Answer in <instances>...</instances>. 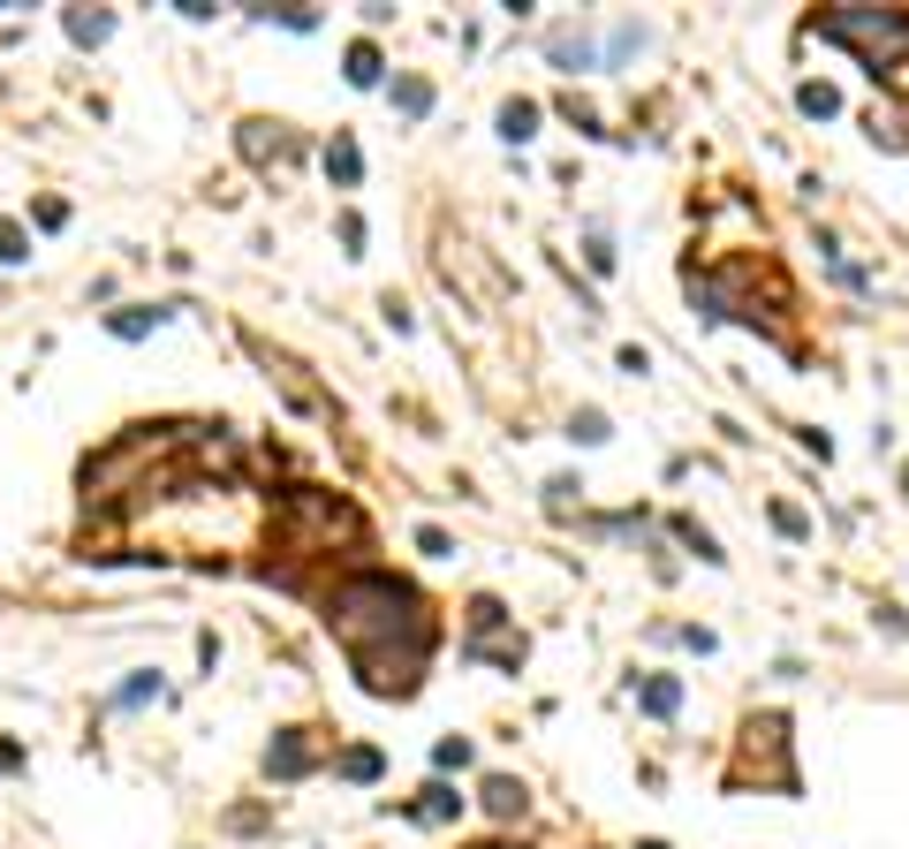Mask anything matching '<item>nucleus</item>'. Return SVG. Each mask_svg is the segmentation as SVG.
<instances>
[{
    "label": "nucleus",
    "mask_w": 909,
    "mask_h": 849,
    "mask_svg": "<svg viewBox=\"0 0 909 849\" xmlns=\"http://www.w3.org/2000/svg\"><path fill=\"white\" fill-rule=\"evenodd\" d=\"M326 630L341 638L349 668L372 698H410L425 660H433V607L417 584L387 577V569H356L326 592Z\"/></svg>",
    "instance_id": "1"
},
{
    "label": "nucleus",
    "mask_w": 909,
    "mask_h": 849,
    "mask_svg": "<svg viewBox=\"0 0 909 849\" xmlns=\"http://www.w3.org/2000/svg\"><path fill=\"white\" fill-rule=\"evenodd\" d=\"M811 38L857 46V53H864V69L880 76V69H902L909 15H902V8H826V15H811Z\"/></svg>",
    "instance_id": "2"
},
{
    "label": "nucleus",
    "mask_w": 909,
    "mask_h": 849,
    "mask_svg": "<svg viewBox=\"0 0 909 849\" xmlns=\"http://www.w3.org/2000/svg\"><path fill=\"white\" fill-rule=\"evenodd\" d=\"M728 781H736V789H751V781H765V789H796V766H788V720H780V713H765V720L743 728V759L728 766Z\"/></svg>",
    "instance_id": "3"
},
{
    "label": "nucleus",
    "mask_w": 909,
    "mask_h": 849,
    "mask_svg": "<svg viewBox=\"0 0 909 849\" xmlns=\"http://www.w3.org/2000/svg\"><path fill=\"white\" fill-rule=\"evenodd\" d=\"M303 766H311V743H303V728H289V736L266 751V774H274V781H296Z\"/></svg>",
    "instance_id": "4"
},
{
    "label": "nucleus",
    "mask_w": 909,
    "mask_h": 849,
    "mask_svg": "<svg viewBox=\"0 0 909 849\" xmlns=\"http://www.w3.org/2000/svg\"><path fill=\"white\" fill-rule=\"evenodd\" d=\"M455 812H462V797H455V789H440V781L410 804V820H417V827H440V820H455Z\"/></svg>",
    "instance_id": "5"
},
{
    "label": "nucleus",
    "mask_w": 909,
    "mask_h": 849,
    "mask_svg": "<svg viewBox=\"0 0 909 849\" xmlns=\"http://www.w3.org/2000/svg\"><path fill=\"white\" fill-rule=\"evenodd\" d=\"M523 804H531V797H523V781H508V774H493V781H485V812H493V820H516Z\"/></svg>",
    "instance_id": "6"
},
{
    "label": "nucleus",
    "mask_w": 909,
    "mask_h": 849,
    "mask_svg": "<svg viewBox=\"0 0 909 849\" xmlns=\"http://www.w3.org/2000/svg\"><path fill=\"white\" fill-rule=\"evenodd\" d=\"M500 137H508V145L538 137V107H531V99H508V107H500Z\"/></svg>",
    "instance_id": "7"
},
{
    "label": "nucleus",
    "mask_w": 909,
    "mask_h": 849,
    "mask_svg": "<svg viewBox=\"0 0 909 849\" xmlns=\"http://www.w3.org/2000/svg\"><path fill=\"white\" fill-rule=\"evenodd\" d=\"M637 698H644V713H652V720H667V713L682 705V682H675V676H652Z\"/></svg>",
    "instance_id": "8"
},
{
    "label": "nucleus",
    "mask_w": 909,
    "mask_h": 849,
    "mask_svg": "<svg viewBox=\"0 0 909 849\" xmlns=\"http://www.w3.org/2000/svg\"><path fill=\"white\" fill-rule=\"evenodd\" d=\"M326 174H334L341 190H356V174H364V160H356V145H349V137H334V145H326Z\"/></svg>",
    "instance_id": "9"
},
{
    "label": "nucleus",
    "mask_w": 909,
    "mask_h": 849,
    "mask_svg": "<svg viewBox=\"0 0 909 849\" xmlns=\"http://www.w3.org/2000/svg\"><path fill=\"white\" fill-rule=\"evenodd\" d=\"M349 84H379V46H372V38L349 46Z\"/></svg>",
    "instance_id": "10"
},
{
    "label": "nucleus",
    "mask_w": 909,
    "mask_h": 849,
    "mask_svg": "<svg viewBox=\"0 0 909 849\" xmlns=\"http://www.w3.org/2000/svg\"><path fill=\"white\" fill-rule=\"evenodd\" d=\"M395 107H402V114H425V107H433V84H425V76H395Z\"/></svg>",
    "instance_id": "11"
},
{
    "label": "nucleus",
    "mask_w": 909,
    "mask_h": 849,
    "mask_svg": "<svg viewBox=\"0 0 909 849\" xmlns=\"http://www.w3.org/2000/svg\"><path fill=\"white\" fill-rule=\"evenodd\" d=\"M796 107L826 122V114H841V92H834V84H803V92H796Z\"/></svg>",
    "instance_id": "12"
},
{
    "label": "nucleus",
    "mask_w": 909,
    "mask_h": 849,
    "mask_svg": "<svg viewBox=\"0 0 909 849\" xmlns=\"http://www.w3.org/2000/svg\"><path fill=\"white\" fill-rule=\"evenodd\" d=\"M107 31H114L107 15H84V8H69V38H76V46H99Z\"/></svg>",
    "instance_id": "13"
},
{
    "label": "nucleus",
    "mask_w": 909,
    "mask_h": 849,
    "mask_svg": "<svg viewBox=\"0 0 909 849\" xmlns=\"http://www.w3.org/2000/svg\"><path fill=\"white\" fill-rule=\"evenodd\" d=\"M159 319H167V312H114L107 327H114V335H122V341H137V335H152Z\"/></svg>",
    "instance_id": "14"
},
{
    "label": "nucleus",
    "mask_w": 909,
    "mask_h": 849,
    "mask_svg": "<svg viewBox=\"0 0 909 849\" xmlns=\"http://www.w3.org/2000/svg\"><path fill=\"white\" fill-rule=\"evenodd\" d=\"M0 258H8V266H23V258H31V243H23V228H15V220H0Z\"/></svg>",
    "instance_id": "15"
},
{
    "label": "nucleus",
    "mask_w": 909,
    "mask_h": 849,
    "mask_svg": "<svg viewBox=\"0 0 909 849\" xmlns=\"http://www.w3.org/2000/svg\"><path fill=\"white\" fill-rule=\"evenodd\" d=\"M341 774H349V781H372V774H379V751H349Z\"/></svg>",
    "instance_id": "16"
},
{
    "label": "nucleus",
    "mask_w": 909,
    "mask_h": 849,
    "mask_svg": "<svg viewBox=\"0 0 909 849\" xmlns=\"http://www.w3.org/2000/svg\"><path fill=\"white\" fill-rule=\"evenodd\" d=\"M417 554H433V561H440V554H455V538L440 531V523H425V531H417Z\"/></svg>",
    "instance_id": "17"
},
{
    "label": "nucleus",
    "mask_w": 909,
    "mask_h": 849,
    "mask_svg": "<svg viewBox=\"0 0 909 849\" xmlns=\"http://www.w3.org/2000/svg\"><path fill=\"white\" fill-rule=\"evenodd\" d=\"M554 61H561V69H584L592 53H584V38H554Z\"/></svg>",
    "instance_id": "18"
},
{
    "label": "nucleus",
    "mask_w": 909,
    "mask_h": 849,
    "mask_svg": "<svg viewBox=\"0 0 909 849\" xmlns=\"http://www.w3.org/2000/svg\"><path fill=\"white\" fill-rule=\"evenodd\" d=\"M433 759H440V766H470V743H462V736H440V751H433Z\"/></svg>",
    "instance_id": "19"
},
{
    "label": "nucleus",
    "mask_w": 909,
    "mask_h": 849,
    "mask_svg": "<svg viewBox=\"0 0 909 849\" xmlns=\"http://www.w3.org/2000/svg\"><path fill=\"white\" fill-rule=\"evenodd\" d=\"M145 698H159V676H137V682H122V705H145Z\"/></svg>",
    "instance_id": "20"
},
{
    "label": "nucleus",
    "mask_w": 909,
    "mask_h": 849,
    "mask_svg": "<svg viewBox=\"0 0 909 849\" xmlns=\"http://www.w3.org/2000/svg\"><path fill=\"white\" fill-rule=\"evenodd\" d=\"M15 759H23V751H15V743H0V774H8V766H15Z\"/></svg>",
    "instance_id": "21"
},
{
    "label": "nucleus",
    "mask_w": 909,
    "mask_h": 849,
    "mask_svg": "<svg viewBox=\"0 0 909 849\" xmlns=\"http://www.w3.org/2000/svg\"><path fill=\"white\" fill-rule=\"evenodd\" d=\"M637 849H667V842H637Z\"/></svg>",
    "instance_id": "22"
},
{
    "label": "nucleus",
    "mask_w": 909,
    "mask_h": 849,
    "mask_svg": "<svg viewBox=\"0 0 909 849\" xmlns=\"http://www.w3.org/2000/svg\"><path fill=\"white\" fill-rule=\"evenodd\" d=\"M485 849H508V842H485Z\"/></svg>",
    "instance_id": "23"
}]
</instances>
